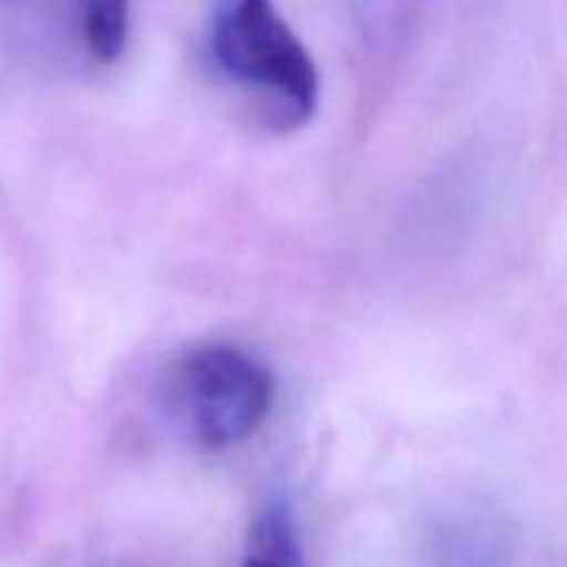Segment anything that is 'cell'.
I'll use <instances>...</instances> for the list:
<instances>
[{"label": "cell", "instance_id": "3957f363", "mask_svg": "<svg viewBox=\"0 0 567 567\" xmlns=\"http://www.w3.org/2000/svg\"><path fill=\"white\" fill-rule=\"evenodd\" d=\"M241 567H305L297 526L286 502L269 504L247 535Z\"/></svg>", "mask_w": 567, "mask_h": 567}, {"label": "cell", "instance_id": "7a4b0ae2", "mask_svg": "<svg viewBox=\"0 0 567 567\" xmlns=\"http://www.w3.org/2000/svg\"><path fill=\"white\" fill-rule=\"evenodd\" d=\"M166 399L188 441L219 452L247 441L264 424L275 402V380L244 349L210 343L177 360Z\"/></svg>", "mask_w": 567, "mask_h": 567}, {"label": "cell", "instance_id": "277c9868", "mask_svg": "<svg viewBox=\"0 0 567 567\" xmlns=\"http://www.w3.org/2000/svg\"><path fill=\"white\" fill-rule=\"evenodd\" d=\"M131 0H83V39L100 64L116 61L127 42Z\"/></svg>", "mask_w": 567, "mask_h": 567}, {"label": "cell", "instance_id": "6da1fadb", "mask_svg": "<svg viewBox=\"0 0 567 567\" xmlns=\"http://www.w3.org/2000/svg\"><path fill=\"white\" fill-rule=\"evenodd\" d=\"M210 50L227 78L260 92L277 125L297 127L319 105V70L275 0H219Z\"/></svg>", "mask_w": 567, "mask_h": 567}]
</instances>
